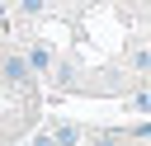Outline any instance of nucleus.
<instances>
[{
    "instance_id": "nucleus-1",
    "label": "nucleus",
    "mask_w": 151,
    "mask_h": 146,
    "mask_svg": "<svg viewBox=\"0 0 151 146\" xmlns=\"http://www.w3.org/2000/svg\"><path fill=\"white\" fill-rule=\"evenodd\" d=\"M5 80H14V85H19V80H28V66H24L19 57H9V61H5Z\"/></svg>"
}]
</instances>
